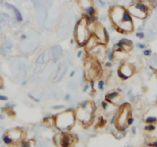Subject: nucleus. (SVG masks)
I'll return each instance as SVG.
<instances>
[{
	"label": "nucleus",
	"mask_w": 157,
	"mask_h": 147,
	"mask_svg": "<svg viewBox=\"0 0 157 147\" xmlns=\"http://www.w3.org/2000/svg\"><path fill=\"white\" fill-rule=\"evenodd\" d=\"M108 19L115 32L120 34L132 33L135 29L132 17L128 8L122 5H113L108 10Z\"/></svg>",
	"instance_id": "1"
},
{
	"label": "nucleus",
	"mask_w": 157,
	"mask_h": 147,
	"mask_svg": "<svg viewBox=\"0 0 157 147\" xmlns=\"http://www.w3.org/2000/svg\"><path fill=\"white\" fill-rule=\"evenodd\" d=\"M95 104L92 101H86L81 103L75 110L76 121L83 127H88L92 125L95 113Z\"/></svg>",
	"instance_id": "2"
},
{
	"label": "nucleus",
	"mask_w": 157,
	"mask_h": 147,
	"mask_svg": "<svg viewBox=\"0 0 157 147\" xmlns=\"http://www.w3.org/2000/svg\"><path fill=\"white\" fill-rule=\"evenodd\" d=\"M83 77L86 81H96L98 78H100L103 75V70L101 68V63L97 61L96 59L86 54L85 58V64H83Z\"/></svg>",
	"instance_id": "3"
},
{
	"label": "nucleus",
	"mask_w": 157,
	"mask_h": 147,
	"mask_svg": "<svg viewBox=\"0 0 157 147\" xmlns=\"http://www.w3.org/2000/svg\"><path fill=\"white\" fill-rule=\"evenodd\" d=\"M90 36L91 32L90 29V21L86 16L82 15V17L77 22L75 28H74V40L76 41L78 46L83 47Z\"/></svg>",
	"instance_id": "4"
},
{
	"label": "nucleus",
	"mask_w": 157,
	"mask_h": 147,
	"mask_svg": "<svg viewBox=\"0 0 157 147\" xmlns=\"http://www.w3.org/2000/svg\"><path fill=\"white\" fill-rule=\"evenodd\" d=\"M132 117V105L130 103H122L114 113L113 124L114 127L119 130H126L128 126V120Z\"/></svg>",
	"instance_id": "5"
},
{
	"label": "nucleus",
	"mask_w": 157,
	"mask_h": 147,
	"mask_svg": "<svg viewBox=\"0 0 157 147\" xmlns=\"http://www.w3.org/2000/svg\"><path fill=\"white\" fill-rule=\"evenodd\" d=\"M76 116L74 110H66L54 116V126L60 131L71 130L76 124Z\"/></svg>",
	"instance_id": "6"
},
{
	"label": "nucleus",
	"mask_w": 157,
	"mask_h": 147,
	"mask_svg": "<svg viewBox=\"0 0 157 147\" xmlns=\"http://www.w3.org/2000/svg\"><path fill=\"white\" fill-rule=\"evenodd\" d=\"M151 10L152 7L146 1H131V4L128 7V11L132 17L140 20H145L149 17Z\"/></svg>",
	"instance_id": "7"
},
{
	"label": "nucleus",
	"mask_w": 157,
	"mask_h": 147,
	"mask_svg": "<svg viewBox=\"0 0 157 147\" xmlns=\"http://www.w3.org/2000/svg\"><path fill=\"white\" fill-rule=\"evenodd\" d=\"M90 29L91 34L96 37L98 42L107 45L109 42V34H108L106 28L101 23H98L97 21L90 23Z\"/></svg>",
	"instance_id": "8"
},
{
	"label": "nucleus",
	"mask_w": 157,
	"mask_h": 147,
	"mask_svg": "<svg viewBox=\"0 0 157 147\" xmlns=\"http://www.w3.org/2000/svg\"><path fill=\"white\" fill-rule=\"evenodd\" d=\"M53 142L56 146L70 147L78 142V136L69 131H60L53 136Z\"/></svg>",
	"instance_id": "9"
},
{
	"label": "nucleus",
	"mask_w": 157,
	"mask_h": 147,
	"mask_svg": "<svg viewBox=\"0 0 157 147\" xmlns=\"http://www.w3.org/2000/svg\"><path fill=\"white\" fill-rule=\"evenodd\" d=\"M135 73H136V66L134 65V64L122 62L121 65L119 66V68H118L117 75L121 78V80L127 81L134 76Z\"/></svg>",
	"instance_id": "10"
},
{
	"label": "nucleus",
	"mask_w": 157,
	"mask_h": 147,
	"mask_svg": "<svg viewBox=\"0 0 157 147\" xmlns=\"http://www.w3.org/2000/svg\"><path fill=\"white\" fill-rule=\"evenodd\" d=\"M105 101L119 107L123 103V95L121 93V89H113L107 92L105 95Z\"/></svg>",
	"instance_id": "11"
},
{
	"label": "nucleus",
	"mask_w": 157,
	"mask_h": 147,
	"mask_svg": "<svg viewBox=\"0 0 157 147\" xmlns=\"http://www.w3.org/2000/svg\"><path fill=\"white\" fill-rule=\"evenodd\" d=\"M132 48H134V43L131 40V39L128 38H121L117 43H115L113 45V50H123L125 52L130 53Z\"/></svg>",
	"instance_id": "12"
},
{
	"label": "nucleus",
	"mask_w": 157,
	"mask_h": 147,
	"mask_svg": "<svg viewBox=\"0 0 157 147\" xmlns=\"http://www.w3.org/2000/svg\"><path fill=\"white\" fill-rule=\"evenodd\" d=\"M10 138L13 140L14 144H18L20 143L23 139H24V130L21 127H14V129H10L6 132H5Z\"/></svg>",
	"instance_id": "13"
},
{
	"label": "nucleus",
	"mask_w": 157,
	"mask_h": 147,
	"mask_svg": "<svg viewBox=\"0 0 157 147\" xmlns=\"http://www.w3.org/2000/svg\"><path fill=\"white\" fill-rule=\"evenodd\" d=\"M142 120L145 124H152V123H157V106L150 108L148 111L144 113Z\"/></svg>",
	"instance_id": "14"
},
{
	"label": "nucleus",
	"mask_w": 157,
	"mask_h": 147,
	"mask_svg": "<svg viewBox=\"0 0 157 147\" xmlns=\"http://www.w3.org/2000/svg\"><path fill=\"white\" fill-rule=\"evenodd\" d=\"M144 130L146 134L150 137H157V123H152V124H145Z\"/></svg>",
	"instance_id": "15"
},
{
	"label": "nucleus",
	"mask_w": 157,
	"mask_h": 147,
	"mask_svg": "<svg viewBox=\"0 0 157 147\" xmlns=\"http://www.w3.org/2000/svg\"><path fill=\"white\" fill-rule=\"evenodd\" d=\"M97 44H99V42H98V40L96 39V37L93 36V34H91L90 36V37L88 38V40L86 41V45L83 46L85 47V51H86V53H90L93 48H94Z\"/></svg>",
	"instance_id": "16"
},
{
	"label": "nucleus",
	"mask_w": 157,
	"mask_h": 147,
	"mask_svg": "<svg viewBox=\"0 0 157 147\" xmlns=\"http://www.w3.org/2000/svg\"><path fill=\"white\" fill-rule=\"evenodd\" d=\"M113 57H114V61L122 63L129 58V53L123 50H113Z\"/></svg>",
	"instance_id": "17"
},
{
	"label": "nucleus",
	"mask_w": 157,
	"mask_h": 147,
	"mask_svg": "<svg viewBox=\"0 0 157 147\" xmlns=\"http://www.w3.org/2000/svg\"><path fill=\"white\" fill-rule=\"evenodd\" d=\"M5 7H6L9 11H11L13 13V16L15 17V19H16V21L18 23H21L23 21V16H22L21 12H20L19 10L14 6V5L9 4V3H5Z\"/></svg>",
	"instance_id": "18"
},
{
	"label": "nucleus",
	"mask_w": 157,
	"mask_h": 147,
	"mask_svg": "<svg viewBox=\"0 0 157 147\" xmlns=\"http://www.w3.org/2000/svg\"><path fill=\"white\" fill-rule=\"evenodd\" d=\"M101 107H102L103 111H105V113H107V114H109V113H115L116 110L118 109V106L113 105L107 101H103L101 103Z\"/></svg>",
	"instance_id": "19"
},
{
	"label": "nucleus",
	"mask_w": 157,
	"mask_h": 147,
	"mask_svg": "<svg viewBox=\"0 0 157 147\" xmlns=\"http://www.w3.org/2000/svg\"><path fill=\"white\" fill-rule=\"evenodd\" d=\"M50 53L52 54L53 57H59L62 54V48L60 45H54L50 49Z\"/></svg>",
	"instance_id": "20"
},
{
	"label": "nucleus",
	"mask_w": 157,
	"mask_h": 147,
	"mask_svg": "<svg viewBox=\"0 0 157 147\" xmlns=\"http://www.w3.org/2000/svg\"><path fill=\"white\" fill-rule=\"evenodd\" d=\"M107 124V120L104 119L103 117H99L97 119V124H96V127H99V129H101V127H104Z\"/></svg>",
	"instance_id": "21"
},
{
	"label": "nucleus",
	"mask_w": 157,
	"mask_h": 147,
	"mask_svg": "<svg viewBox=\"0 0 157 147\" xmlns=\"http://www.w3.org/2000/svg\"><path fill=\"white\" fill-rule=\"evenodd\" d=\"M2 141L4 142L6 145H13V140L10 138V137L6 134H4L3 136H2Z\"/></svg>",
	"instance_id": "22"
},
{
	"label": "nucleus",
	"mask_w": 157,
	"mask_h": 147,
	"mask_svg": "<svg viewBox=\"0 0 157 147\" xmlns=\"http://www.w3.org/2000/svg\"><path fill=\"white\" fill-rule=\"evenodd\" d=\"M106 58L110 62L114 61V57H113V49H110V48L106 49Z\"/></svg>",
	"instance_id": "23"
},
{
	"label": "nucleus",
	"mask_w": 157,
	"mask_h": 147,
	"mask_svg": "<svg viewBox=\"0 0 157 147\" xmlns=\"http://www.w3.org/2000/svg\"><path fill=\"white\" fill-rule=\"evenodd\" d=\"M10 16L6 13H0V24H4L6 23L9 20Z\"/></svg>",
	"instance_id": "24"
},
{
	"label": "nucleus",
	"mask_w": 157,
	"mask_h": 147,
	"mask_svg": "<svg viewBox=\"0 0 157 147\" xmlns=\"http://www.w3.org/2000/svg\"><path fill=\"white\" fill-rule=\"evenodd\" d=\"M105 86V81L103 80V78H98V81H97V87L99 90H102L103 88H104Z\"/></svg>",
	"instance_id": "25"
},
{
	"label": "nucleus",
	"mask_w": 157,
	"mask_h": 147,
	"mask_svg": "<svg viewBox=\"0 0 157 147\" xmlns=\"http://www.w3.org/2000/svg\"><path fill=\"white\" fill-rule=\"evenodd\" d=\"M136 37H139V38H140V39H144V38L145 37L144 32H137L136 33Z\"/></svg>",
	"instance_id": "26"
},
{
	"label": "nucleus",
	"mask_w": 157,
	"mask_h": 147,
	"mask_svg": "<svg viewBox=\"0 0 157 147\" xmlns=\"http://www.w3.org/2000/svg\"><path fill=\"white\" fill-rule=\"evenodd\" d=\"M144 56H151L152 51L150 50V49H144Z\"/></svg>",
	"instance_id": "27"
},
{
	"label": "nucleus",
	"mask_w": 157,
	"mask_h": 147,
	"mask_svg": "<svg viewBox=\"0 0 157 147\" xmlns=\"http://www.w3.org/2000/svg\"><path fill=\"white\" fill-rule=\"evenodd\" d=\"M134 122H135V120H134V118H132V117L130 118V119L128 120V126H131L132 124H134Z\"/></svg>",
	"instance_id": "28"
},
{
	"label": "nucleus",
	"mask_w": 157,
	"mask_h": 147,
	"mask_svg": "<svg viewBox=\"0 0 157 147\" xmlns=\"http://www.w3.org/2000/svg\"><path fill=\"white\" fill-rule=\"evenodd\" d=\"M64 108V106L63 105H58V106H52V109H57V110H59V109H63Z\"/></svg>",
	"instance_id": "29"
},
{
	"label": "nucleus",
	"mask_w": 157,
	"mask_h": 147,
	"mask_svg": "<svg viewBox=\"0 0 157 147\" xmlns=\"http://www.w3.org/2000/svg\"><path fill=\"white\" fill-rule=\"evenodd\" d=\"M137 47L140 49H145V45L144 43H137Z\"/></svg>",
	"instance_id": "30"
},
{
	"label": "nucleus",
	"mask_w": 157,
	"mask_h": 147,
	"mask_svg": "<svg viewBox=\"0 0 157 147\" xmlns=\"http://www.w3.org/2000/svg\"><path fill=\"white\" fill-rule=\"evenodd\" d=\"M0 100H2V101H7V100H8V97H7V96H4V95H0Z\"/></svg>",
	"instance_id": "31"
},
{
	"label": "nucleus",
	"mask_w": 157,
	"mask_h": 147,
	"mask_svg": "<svg viewBox=\"0 0 157 147\" xmlns=\"http://www.w3.org/2000/svg\"><path fill=\"white\" fill-rule=\"evenodd\" d=\"M151 142H152V143L147 144V145H151V146H156L157 147V140H152Z\"/></svg>",
	"instance_id": "32"
},
{
	"label": "nucleus",
	"mask_w": 157,
	"mask_h": 147,
	"mask_svg": "<svg viewBox=\"0 0 157 147\" xmlns=\"http://www.w3.org/2000/svg\"><path fill=\"white\" fill-rule=\"evenodd\" d=\"M1 88H2V89H3V81H2V78L1 77H0V89H1Z\"/></svg>",
	"instance_id": "33"
},
{
	"label": "nucleus",
	"mask_w": 157,
	"mask_h": 147,
	"mask_svg": "<svg viewBox=\"0 0 157 147\" xmlns=\"http://www.w3.org/2000/svg\"><path fill=\"white\" fill-rule=\"evenodd\" d=\"M69 99H70V94H67L65 96V100H69Z\"/></svg>",
	"instance_id": "34"
},
{
	"label": "nucleus",
	"mask_w": 157,
	"mask_h": 147,
	"mask_svg": "<svg viewBox=\"0 0 157 147\" xmlns=\"http://www.w3.org/2000/svg\"><path fill=\"white\" fill-rule=\"evenodd\" d=\"M132 134H136V127H132Z\"/></svg>",
	"instance_id": "35"
},
{
	"label": "nucleus",
	"mask_w": 157,
	"mask_h": 147,
	"mask_svg": "<svg viewBox=\"0 0 157 147\" xmlns=\"http://www.w3.org/2000/svg\"><path fill=\"white\" fill-rule=\"evenodd\" d=\"M82 54V51H80V52H78V57H81Z\"/></svg>",
	"instance_id": "36"
},
{
	"label": "nucleus",
	"mask_w": 157,
	"mask_h": 147,
	"mask_svg": "<svg viewBox=\"0 0 157 147\" xmlns=\"http://www.w3.org/2000/svg\"><path fill=\"white\" fill-rule=\"evenodd\" d=\"M74 75H75V71H73V72L71 73V75H70V77H73Z\"/></svg>",
	"instance_id": "37"
},
{
	"label": "nucleus",
	"mask_w": 157,
	"mask_h": 147,
	"mask_svg": "<svg viewBox=\"0 0 157 147\" xmlns=\"http://www.w3.org/2000/svg\"><path fill=\"white\" fill-rule=\"evenodd\" d=\"M131 1H146V0H131Z\"/></svg>",
	"instance_id": "38"
},
{
	"label": "nucleus",
	"mask_w": 157,
	"mask_h": 147,
	"mask_svg": "<svg viewBox=\"0 0 157 147\" xmlns=\"http://www.w3.org/2000/svg\"><path fill=\"white\" fill-rule=\"evenodd\" d=\"M3 119H4V116L0 114V120H3Z\"/></svg>",
	"instance_id": "39"
},
{
	"label": "nucleus",
	"mask_w": 157,
	"mask_h": 147,
	"mask_svg": "<svg viewBox=\"0 0 157 147\" xmlns=\"http://www.w3.org/2000/svg\"><path fill=\"white\" fill-rule=\"evenodd\" d=\"M155 74H156V77H157V70H156V72H155Z\"/></svg>",
	"instance_id": "40"
},
{
	"label": "nucleus",
	"mask_w": 157,
	"mask_h": 147,
	"mask_svg": "<svg viewBox=\"0 0 157 147\" xmlns=\"http://www.w3.org/2000/svg\"><path fill=\"white\" fill-rule=\"evenodd\" d=\"M156 6H157V4H156Z\"/></svg>",
	"instance_id": "41"
}]
</instances>
